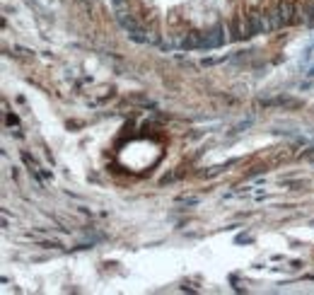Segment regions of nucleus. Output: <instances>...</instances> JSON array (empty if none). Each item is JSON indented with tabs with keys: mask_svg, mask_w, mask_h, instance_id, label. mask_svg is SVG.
Instances as JSON below:
<instances>
[{
	"mask_svg": "<svg viewBox=\"0 0 314 295\" xmlns=\"http://www.w3.org/2000/svg\"><path fill=\"white\" fill-rule=\"evenodd\" d=\"M227 29H230V39H232V41H237V39H242V37H249L244 15H240V12H235V15L227 19Z\"/></svg>",
	"mask_w": 314,
	"mask_h": 295,
	"instance_id": "2",
	"label": "nucleus"
},
{
	"mask_svg": "<svg viewBox=\"0 0 314 295\" xmlns=\"http://www.w3.org/2000/svg\"><path fill=\"white\" fill-rule=\"evenodd\" d=\"M244 22H247L249 37H254V34H263V32H271V15H268V12L249 10V12L244 15Z\"/></svg>",
	"mask_w": 314,
	"mask_h": 295,
	"instance_id": "1",
	"label": "nucleus"
},
{
	"mask_svg": "<svg viewBox=\"0 0 314 295\" xmlns=\"http://www.w3.org/2000/svg\"><path fill=\"white\" fill-rule=\"evenodd\" d=\"M222 41H225V34H222V24L220 22L213 29L203 32V49H218Z\"/></svg>",
	"mask_w": 314,
	"mask_h": 295,
	"instance_id": "3",
	"label": "nucleus"
}]
</instances>
